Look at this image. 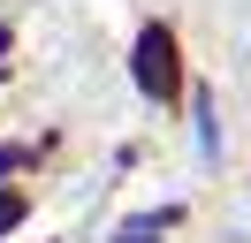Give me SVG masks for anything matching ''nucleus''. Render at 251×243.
I'll list each match as a JSON object with an SVG mask.
<instances>
[{"label":"nucleus","instance_id":"obj_1","mask_svg":"<svg viewBox=\"0 0 251 243\" xmlns=\"http://www.w3.org/2000/svg\"><path fill=\"white\" fill-rule=\"evenodd\" d=\"M137 84H145V99H175L183 91V61H175L168 30H145L137 38Z\"/></svg>","mask_w":251,"mask_h":243},{"label":"nucleus","instance_id":"obj_2","mask_svg":"<svg viewBox=\"0 0 251 243\" xmlns=\"http://www.w3.org/2000/svg\"><path fill=\"white\" fill-rule=\"evenodd\" d=\"M23 220V205H16V197H0V228H16Z\"/></svg>","mask_w":251,"mask_h":243}]
</instances>
